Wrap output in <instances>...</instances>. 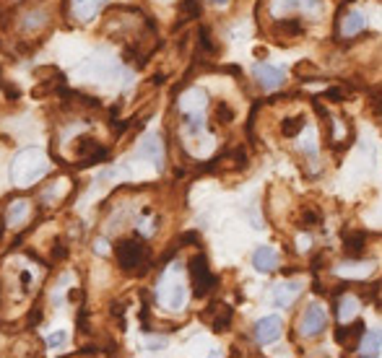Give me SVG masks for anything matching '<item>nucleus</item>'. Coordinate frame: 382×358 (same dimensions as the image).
I'll return each instance as SVG.
<instances>
[{
	"label": "nucleus",
	"mask_w": 382,
	"mask_h": 358,
	"mask_svg": "<svg viewBox=\"0 0 382 358\" xmlns=\"http://www.w3.org/2000/svg\"><path fill=\"white\" fill-rule=\"evenodd\" d=\"M49 172V159L42 149H24L11 164V182L16 187H34Z\"/></svg>",
	"instance_id": "obj_1"
},
{
	"label": "nucleus",
	"mask_w": 382,
	"mask_h": 358,
	"mask_svg": "<svg viewBox=\"0 0 382 358\" xmlns=\"http://www.w3.org/2000/svg\"><path fill=\"white\" fill-rule=\"evenodd\" d=\"M156 298L161 307L172 309V311H180L187 304V285L182 278V268L177 262H172L161 275L159 285H156Z\"/></svg>",
	"instance_id": "obj_2"
},
{
	"label": "nucleus",
	"mask_w": 382,
	"mask_h": 358,
	"mask_svg": "<svg viewBox=\"0 0 382 358\" xmlns=\"http://www.w3.org/2000/svg\"><path fill=\"white\" fill-rule=\"evenodd\" d=\"M187 272H190L193 294H195L198 298L208 296L211 291L216 288V278H213V272H211L206 255H195V257L190 259V265H187Z\"/></svg>",
	"instance_id": "obj_3"
},
{
	"label": "nucleus",
	"mask_w": 382,
	"mask_h": 358,
	"mask_svg": "<svg viewBox=\"0 0 382 358\" xmlns=\"http://www.w3.org/2000/svg\"><path fill=\"white\" fill-rule=\"evenodd\" d=\"M322 11V0H271V16L284 18L289 13H312L318 16Z\"/></svg>",
	"instance_id": "obj_4"
},
{
	"label": "nucleus",
	"mask_w": 382,
	"mask_h": 358,
	"mask_svg": "<svg viewBox=\"0 0 382 358\" xmlns=\"http://www.w3.org/2000/svg\"><path fill=\"white\" fill-rule=\"evenodd\" d=\"M325 324H328L325 309L320 304H309L305 309V314H302V320H299V333L305 335V337H318L325 330Z\"/></svg>",
	"instance_id": "obj_5"
},
{
	"label": "nucleus",
	"mask_w": 382,
	"mask_h": 358,
	"mask_svg": "<svg viewBox=\"0 0 382 358\" xmlns=\"http://www.w3.org/2000/svg\"><path fill=\"white\" fill-rule=\"evenodd\" d=\"M252 75H255V81H258L265 91H273V88H278L286 81L284 68H278V65H268V62H258V65L252 68Z\"/></svg>",
	"instance_id": "obj_6"
},
{
	"label": "nucleus",
	"mask_w": 382,
	"mask_h": 358,
	"mask_svg": "<svg viewBox=\"0 0 382 358\" xmlns=\"http://www.w3.org/2000/svg\"><path fill=\"white\" fill-rule=\"evenodd\" d=\"M143 257H146V249L141 247L138 242H133V239H123V242L117 244V262L123 265L125 270H136V268H141Z\"/></svg>",
	"instance_id": "obj_7"
},
{
	"label": "nucleus",
	"mask_w": 382,
	"mask_h": 358,
	"mask_svg": "<svg viewBox=\"0 0 382 358\" xmlns=\"http://www.w3.org/2000/svg\"><path fill=\"white\" fill-rule=\"evenodd\" d=\"M281 330H284L281 317H276V314L263 317V320L255 324V340H258L260 346H271V343H276V340L281 337Z\"/></svg>",
	"instance_id": "obj_8"
},
{
	"label": "nucleus",
	"mask_w": 382,
	"mask_h": 358,
	"mask_svg": "<svg viewBox=\"0 0 382 358\" xmlns=\"http://www.w3.org/2000/svg\"><path fill=\"white\" fill-rule=\"evenodd\" d=\"M182 133H185L187 140L206 136V110L182 112Z\"/></svg>",
	"instance_id": "obj_9"
},
{
	"label": "nucleus",
	"mask_w": 382,
	"mask_h": 358,
	"mask_svg": "<svg viewBox=\"0 0 382 358\" xmlns=\"http://www.w3.org/2000/svg\"><path fill=\"white\" fill-rule=\"evenodd\" d=\"M138 156H143L154 164V169H161L164 166V146H161V138L156 133H148L138 149Z\"/></svg>",
	"instance_id": "obj_10"
},
{
	"label": "nucleus",
	"mask_w": 382,
	"mask_h": 358,
	"mask_svg": "<svg viewBox=\"0 0 382 358\" xmlns=\"http://www.w3.org/2000/svg\"><path fill=\"white\" fill-rule=\"evenodd\" d=\"M299 294H302V281H284V283H278L276 288H273V304L276 307H291L296 298H299Z\"/></svg>",
	"instance_id": "obj_11"
},
{
	"label": "nucleus",
	"mask_w": 382,
	"mask_h": 358,
	"mask_svg": "<svg viewBox=\"0 0 382 358\" xmlns=\"http://www.w3.org/2000/svg\"><path fill=\"white\" fill-rule=\"evenodd\" d=\"M32 216V203L29 200H13L5 208V226L8 229H21Z\"/></svg>",
	"instance_id": "obj_12"
},
{
	"label": "nucleus",
	"mask_w": 382,
	"mask_h": 358,
	"mask_svg": "<svg viewBox=\"0 0 382 358\" xmlns=\"http://www.w3.org/2000/svg\"><path fill=\"white\" fill-rule=\"evenodd\" d=\"M338 24H341L338 29H341L344 37H357V34H361L367 29V18H364L361 11H348V13H341Z\"/></svg>",
	"instance_id": "obj_13"
},
{
	"label": "nucleus",
	"mask_w": 382,
	"mask_h": 358,
	"mask_svg": "<svg viewBox=\"0 0 382 358\" xmlns=\"http://www.w3.org/2000/svg\"><path fill=\"white\" fill-rule=\"evenodd\" d=\"M374 262H357V259H351V262H344V265H338L335 268V272L338 275H346V278H357V281H361V278H370L372 272H374Z\"/></svg>",
	"instance_id": "obj_14"
},
{
	"label": "nucleus",
	"mask_w": 382,
	"mask_h": 358,
	"mask_svg": "<svg viewBox=\"0 0 382 358\" xmlns=\"http://www.w3.org/2000/svg\"><path fill=\"white\" fill-rule=\"evenodd\" d=\"M252 265L258 268L260 272H271L278 268V252L273 247H258L255 255H252Z\"/></svg>",
	"instance_id": "obj_15"
},
{
	"label": "nucleus",
	"mask_w": 382,
	"mask_h": 358,
	"mask_svg": "<svg viewBox=\"0 0 382 358\" xmlns=\"http://www.w3.org/2000/svg\"><path fill=\"white\" fill-rule=\"evenodd\" d=\"M107 0H73V16L78 21H91L102 8H104Z\"/></svg>",
	"instance_id": "obj_16"
},
{
	"label": "nucleus",
	"mask_w": 382,
	"mask_h": 358,
	"mask_svg": "<svg viewBox=\"0 0 382 358\" xmlns=\"http://www.w3.org/2000/svg\"><path fill=\"white\" fill-rule=\"evenodd\" d=\"M382 350V333L380 330H367L361 337V346H359V356H380Z\"/></svg>",
	"instance_id": "obj_17"
},
{
	"label": "nucleus",
	"mask_w": 382,
	"mask_h": 358,
	"mask_svg": "<svg viewBox=\"0 0 382 358\" xmlns=\"http://www.w3.org/2000/svg\"><path fill=\"white\" fill-rule=\"evenodd\" d=\"M364 244H367L364 234H346V239H344V252L351 259H359L361 255H364Z\"/></svg>",
	"instance_id": "obj_18"
},
{
	"label": "nucleus",
	"mask_w": 382,
	"mask_h": 358,
	"mask_svg": "<svg viewBox=\"0 0 382 358\" xmlns=\"http://www.w3.org/2000/svg\"><path fill=\"white\" fill-rule=\"evenodd\" d=\"M359 311V298L357 296H344L341 304H338V320L341 322H351V317H357Z\"/></svg>",
	"instance_id": "obj_19"
},
{
	"label": "nucleus",
	"mask_w": 382,
	"mask_h": 358,
	"mask_svg": "<svg viewBox=\"0 0 382 358\" xmlns=\"http://www.w3.org/2000/svg\"><path fill=\"white\" fill-rule=\"evenodd\" d=\"M302 130H305V117H302V114H296V117H286L284 123H281V133H284L286 138L299 136Z\"/></svg>",
	"instance_id": "obj_20"
},
{
	"label": "nucleus",
	"mask_w": 382,
	"mask_h": 358,
	"mask_svg": "<svg viewBox=\"0 0 382 358\" xmlns=\"http://www.w3.org/2000/svg\"><path fill=\"white\" fill-rule=\"evenodd\" d=\"M180 13L185 16V21L187 18H198V16H200V5H198V0H182V3H180Z\"/></svg>",
	"instance_id": "obj_21"
},
{
	"label": "nucleus",
	"mask_w": 382,
	"mask_h": 358,
	"mask_svg": "<svg viewBox=\"0 0 382 358\" xmlns=\"http://www.w3.org/2000/svg\"><path fill=\"white\" fill-rule=\"evenodd\" d=\"M361 333H364V324L357 322L351 330H338V333H335V340H338V343H346L348 337H357V335H361Z\"/></svg>",
	"instance_id": "obj_22"
},
{
	"label": "nucleus",
	"mask_w": 382,
	"mask_h": 358,
	"mask_svg": "<svg viewBox=\"0 0 382 358\" xmlns=\"http://www.w3.org/2000/svg\"><path fill=\"white\" fill-rule=\"evenodd\" d=\"M229 322H232V309L222 307V317L213 322V330H216V333H224V330L229 327Z\"/></svg>",
	"instance_id": "obj_23"
},
{
	"label": "nucleus",
	"mask_w": 382,
	"mask_h": 358,
	"mask_svg": "<svg viewBox=\"0 0 382 358\" xmlns=\"http://www.w3.org/2000/svg\"><path fill=\"white\" fill-rule=\"evenodd\" d=\"M302 149H305V153H307L312 161L318 159V146H315V130H312V127H309V133H307V138H305V146H302Z\"/></svg>",
	"instance_id": "obj_24"
},
{
	"label": "nucleus",
	"mask_w": 382,
	"mask_h": 358,
	"mask_svg": "<svg viewBox=\"0 0 382 358\" xmlns=\"http://www.w3.org/2000/svg\"><path fill=\"white\" fill-rule=\"evenodd\" d=\"M65 340H68V333H65V330H58V333H52L45 337L47 348H60V346H65Z\"/></svg>",
	"instance_id": "obj_25"
},
{
	"label": "nucleus",
	"mask_w": 382,
	"mask_h": 358,
	"mask_svg": "<svg viewBox=\"0 0 382 358\" xmlns=\"http://www.w3.org/2000/svg\"><path fill=\"white\" fill-rule=\"evenodd\" d=\"M370 110L374 114H382V88H374L370 94Z\"/></svg>",
	"instance_id": "obj_26"
},
{
	"label": "nucleus",
	"mask_w": 382,
	"mask_h": 358,
	"mask_svg": "<svg viewBox=\"0 0 382 358\" xmlns=\"http://www.w3.org/2000/svg\"><path fill=\"white\" fill-rule=\"evenodd\" d=\"M216 117H219V123H232V120H235V112L229 110L226 104H219V107H216Z\"/></svg>",
	"instance_id": "obj_27"
},
{
	"label": "nucleus",
	"mask_w": 382,
	"mask_h": 358,
	"mask_svg": "<svg viewBox=\"0 0 382 358\" xmlns=\"http://www.w3.org/2000/svg\"><path fill=\"white\" fill-rule=\"evenodd\" d=\"M45 18H47V16L37 11V13H32V16H29V21H24V26L26 29H37V26L45 24Z\"/></svg>",
	"instance_id": "obj_28"
},
{
	"label": "nucleus",
	"mask_w": 382,
	"mask_h": 358,
	"mask_svg": "<svg viewBox=\"0 0 382 358\" xmlns=\"http://www.w3.org/2000/svg\"><path fill=\"white\" fill-rule=\"evenodd\" d=\"M138 229H141V234H143V236H151L154 231H156V229H154V221H146V218H141Z\"/></svg>",
	"instance_id": "obj_29"
},
{
	"label": "nucleus",
	"mask_w": 382,
	"mask_h": 358,
	"mask_svg": "<svg viewBox=\"0 0 382 358\" xmlns=\"http://www.w3.org/2000/svg\"><path fill=\"white\" fill-rule=\"evenodd\" d=\"M200 44H203V50L213 52L216 47H213V42L208 39V29H200Z\"/></svg>",
	"instance_id": "obj_30"
},
{
	"label": "nucleus",
	"mask_w": 382,
	"mask_h": 358,
	"mask_svg": "<svg viewBox=\"0 0 382 358\" xmlns=\"http://www.w3.org/2000/svg\"><path fill=\"white\" fill-rule=\"evenodd\" d=\"M68 255V249H62V242H55V249H52V257L55 259H62Z\"/></svg>",
	"instance_id": "obj_31"
},
{
	"label": "nucleus",
	"mask_w": 382,
	"mask_h": 358,
	"mask_svg": "<svg viewBox=\"0 0 382 358\" xmlns=\"http://www.w3.org/2000/svg\"><path fill=\"white\" fill-rule=\"evenodd\" d=\"M320 221V213L318 210H305V223H318Z\"/></svg>",
	"instance_id": "obj_32"
},
{
	"label": "nucleus",
	"mask_w": 382,
	"mask_h": 358,
	"mask_svg": "<svg viewBox=\"0 0 382 358\" xmlns=\"http://www.w3.org/2000/svg\"><path fill=\"white\" fill-rule=\"evenodd\" d=\"M21 285H24V291H29V285H32V272H21Z\"/></svg>",
	"instance_id": "obj_33"
},
{
	"label": "nucleus",
	"mask_w": 382,
	"mask_h": 358,
	"mask_svg": "<svg viewBox=\"0 0 382 358\" xmlns=\"http://www.w3.org/2000/svg\"><path fill=\"white\" fill-rule=\"evenodd\" d=\"M328 99H333V101H344V94H341L338 88H331V91H328Z\"/></svg>",
	"instance_id": "obj_34"
},
{
	"label": "nucleus",
	"mask_w": 382,
	"mask_h": 358,
	"mask_svg": "<svg viewBox=\"0 0 382 358\" xmlns=\"http://www.w3.org/2000/svg\"><path fill=\"white\" fill-rule=\"evenodd\" d=\"M211 3H213V5H219V8H222V5H226V3H229V0H211Z\"/></svg>",
	"instance_id": "obj_35"
}]
</instances>
